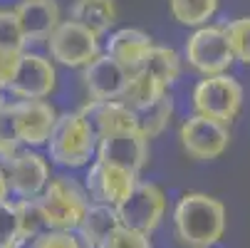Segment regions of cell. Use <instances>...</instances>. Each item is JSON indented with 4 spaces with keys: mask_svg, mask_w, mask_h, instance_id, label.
<instances>
[{
    "mask_svg": "<svg viewBox=\"0 0 250 248\" xmlns=\"http://www.w3.org/2000/svg\"><path fill=\"white\" fill-rule=\"evenodd\" d=\"M94 159L141 174V169L149 164V141L139 132H119V134L102 136L97 139Z\"/></svg>",
    "mask_w": 250,
    "mask_h": 248,
    "instance_id": "13",
    "label": "cell"
},
{
    "mask_svg": "<svg viewBox=\"0 0 250 248\" xmlns=\"http://www.w3.org/2000/svg\"><path fill=\"white\" fill-rule=\"evenodd\" d=\"M20 238V221L15 201L0 203V248H10Z\"/></svg>",
    "mask_w": 250,
    "mask_h": 248,
    "instance_id": "28",
    "label": "cell"
},
{
    "mask_svg": "<svg viewBox=\"0 0 250 248\" xmlns=\"http://www.w3.org/2000/svg\"><path fill=\"white\" fill-rule=\"evenodd\" d=\"M5 176H8V186L10 196L15 199H38L50 176V161L35 149H20L8 164H5Z\"/></svg>",
    "mask_w": 250,
    "mask_h": 248,
    "instance_id": "12",
    "label": "cell"
},
{
    "mask_svg": "<svg viewBox=\"0 0 250 248\" xmlns=\"http://www.w3.org/2000/svg\"><path fill=\"white\" fill-rule=\"evenodd\" d=\"M139 184V174L122 169L117 164H106V161H92L87 174H84V194L89 203H102V206H112L117 208Z\"/></svg>",
    "mask_w": 250,
    "mask_h": 248,
    "instance_id": "9",
    "label": "cell"
},
{
    "mask_svg": "<svg viewBox=\"0 0 250 248\" xmlns=\"http://www.w3.org/2000/svg\"><path fill=\"white\" fill-rule=\"evenodd\" d=\"M57 72L50 57L40 52H20L13 77L8 82V92L18 99H45L55 92Z\"/></svg>",
    "mask_w": 250,
    "mask_h": 248,
    "instance_id": "10",
    "label": "cell"
},
{
    "mask_svg": "<svg viewBox=\"0 0 250 248\" xmlns=\"http://www.w3.org/2000/svg\"><path fill=\"white\" fill-rule=\"evenodd\" d=\"M173 231L184 248H213L226 233V206L216 196L188 191L173 206Z\"/></svg>",
    "mask_w": 250,
    "mask_h": 248,
    "instance_id": "1",
    "label": "cell"
},
{
    "mask_svg": "<svg viewBox=\"0 0 250 248\" xmlns=\"http://www.w3.org/2000/svg\"><path fill=\"white\" fill-rule=\"evenodd\" d=\"M13 201H15V208H18L20 236H40V233L47 231L38 199H13Z\"/></svg>",
    "mask_w": 250,
    "mask_h": 248,
    "instance_id": "26",
    "label": "cell"
},
{
    "mask_svg": "<svg viewBox=\"0 0 250 248\" xmlns=\"http://www.w3.org/2000/svg\"><path fill=\"white\" fill-rule=\"evenodd\" d=\"M15 62H18V55H0V92L8 90V82L13 77Z\"/></svg>",
    "mask_w": 250,
    "mask_h": 248,
    "instance_id": "31",
    "label": "cell"
},
{
    "mask_svg": "<svg viewBox=\"0 0 250 248\" xmlns=\"http://www.w3.org/2000/svg\"><path fill=\"white\" fill-rule=\"evenodd\" d=\"M5 112L20 147L25 149L42 147L57 122V110L45 99H15L5 104Z\"/></svg>",
    "mask_w": 250,
    "mask_h": 248,
    "instance_id": "7",
    "label": "cell"
},
{
    "mask_svg": "<svg viewBox=\"0 0 250 248\" xmlns=\"http://www.w3.org/2000/svg\"><path fill=\"white\" fill-rule=\"evenodd\" d=\"M171 117H173V97H171V92H166L154 104L136 112V129L146 141H151L171 124Z\"/></svg>",
    "mask_w": 250,
    "mask_h": 248,
    "instance_id": "21",
    "label": "cell"
},
{
    "mask_svg": "<svg viewBox=\"0 0 250 248\" xmlns=\"http://www.w3.org/2000/svg\"><path fill=\"white\" fill-rule=\"evenodd\" d=\"M47 159L62 169H82L94 159L97 136L82 112H64L57 114V122L45 141Z\"/></svg>",
    "mask_w": 250,
    "mask_h": 248,
    "instance_id": "2",
    "label": "cell"
},
{
    "mask_svg": "<svg viewBox=\"0 0 250 248\" xmlns=\"http://www.w3.org/2000/svg\"><path fill=\"white\" fill-rule=\"evenodd\" d=\"M10 201V186H8V176H5V166L0 164V203Z\"/></svg>",
    "mask_w": 250,
    "mask_h": 248,
    "instance_id": "32",
    "label": "cell"
},
{
    "mask_svg": "<svg viewBox=\"0 0 250 248\" xmlns=\"http://www.w3.org/2000/svg\"><path fill=\"white\" fill-rule=\"evenodd\" d=\"M151 47H154V40L149 32L139 30V27H119L109 32L104 52L112 60H117L126 72H136V69H141Z\"/></svg>",
    "mask_w": 250,
    "mask_h": 248,
    "instance_id": "16",
    "label": "cell"
},
{
    "mask_svg": "<svg viewBox=\"0 0 250 248\" xmlns=\"http://www.w3.org/2000/svg\"><path fill=\"white\" fill-rule=\"evenodd\" d=\"M38 203L47 231H77L89 208L84 189L67 176H52L45 191L38 196Z\"/></svg>",
    "mask_w": 250,
    "mask_h": 248,
    "instance_id": "3",
    "label": "cell"
},
{
    "mask_svg": "<svg viewBox=\"0 0 250 248\" xmlns=\"http://www.w3.org/2000/svg\"><path fill=\"white\" fill-rule=\"evenodd\" d=\"M80 112L89 122L97 139L109 136V134H119V132H139L136 129V112L129 110L126 104H122L119 99H114V102L89 99Z\"/></svg>",
    "mask_w": 250,
    "mask_h": 248,
    "instance_id": "17",
    "label": "cell"
},
{
    "mask_svg": "<svg viewBox=\"0 0 250 248\" xmlns=\"http://www.w3.org/2000/svg\"><path fill=\"white\" fill-rule=\"evenodd\" d=\"M226 40L230 45L233 60L250 65V15L248 18H235L228 25H223Z\"/></svg>",
    "mask_w": 250,
    "mask_h": 248,
    "instance_id": "24",
    "label": "cell"
},
{
    "mask_svg": "<svg viewBox=\"0 0 250 248\" xmlns=\"http://www.w3.org/2000/svg\"><path fill=\"white\" fill-rule=\"evenodd\" d=\"M196 114L230 124L243 107V87L230 75H213L196 85L193 90Z\"/></svg>",
    "mask_w": 250,
    "mask_h": 248,
    "instance_id": "5",
    "label": "cell"
},
{
    "mask_svg": "<svg viewBox=\"0 0 250 248\" xmlns=\"http://www.w3.org/2000/svg\"><path fill=\"white\" fill-rule=\"evenodd\" d=\"M141 69H146V72L159 80L166 90L181 77V55H178L173 47H164V45H154L151 52L146 55L144 65Z\"/></svg>",
    "mask_w": 250,
    "mask_h": 248,
    "instance_id": "22",
    "label": "cell"
},
{
    "mask_svg": "<svg viewBox=\"0 0 250 248\" xmlns=\"http://www.w3.org/2000/svg\"><path fill=\"white\" fill-rule=\"evenodd\" d=\"M114 228H119L117 208L102 206V203H89L87 214H84V219H82V224L77 228V236L82 238V243L87 248H97Z\"/></svg>",
    "mask_w": 250,
    "mask_h": 248,
    "instance_id": "19",
    "label": "cell"
},
{
    "mask_svg": "<svg viewBox=\"0 0 250 248\" xmlns=\"http://www.w3.org/2000/svg\"><path fill=\"white\" fill-rule=\"evenodd\" d=\"M178 139H181L184 152L196 159V161H213L218 159L228 144H230V129L228 124H221L216 119H208L201 114L188 117L181 129H178Z\"/></svg>",
    "mask_w": 250,
    "mask_h": 248,
    "instance_id": "11",
    "label": "cell"
},
{
    "mask_svg": "<svg viewBox=\"0 0 250 248\" xmlns=\"http://www.w3.org/2000/svg\"><path fill=\"white\" fill-rule=\"evenodd\" d=\"M18 152H20V141H18V136L13 132L8 112L3 110V112H0V164L5 166Z\"/></svg>",
    "mask_w": 250,
    "mask_h": 248,
    "instance_id": "30",
    "label": "cell"
},
{
    "mask_svg": "<svg viewBox=\"0 0 250 248\" xmlns=\"http://www.w3.org/2000/svg\"><path fill=\"white\" fill-rule=\"evenodd\" d=\"M35 248H87L77 231H45L35 238Z\"/></svg>",
    "mask_w": 250,
    "mask_h": 248,
    "instance_id": "29",
    "label": "cell"
},
{
    "mask_svg": "<svg viewBox=\"0 0 250 248\" xmlns=\"http://www.w3.org/2000/svg\"><path fill=\"white\" fill-rule=\"evenodd\" d=\"M25 43H45L52 30L60 25V5L57 0H20L13 8Z\"/></svg>",
    "mask_w": 250,
    "mask_h": 248,
    "instance_id": "15",
    "label": "cell"
},
{
    "mask_svg": "<svg viewBox=\"0 0 250 248\" xmlns=\"http://www.w3.org/2000/svg\"><path fill=\"white\" fill-rule=\"evenodd\" d=\"M45 45L50 60L62 67H87L99 55V38L75 20H60Z\"/></svg>",
    "mask_w": 250,
    "mask_h": 248,
    "instance_id": "8",
    "label": "cell"
},
{
    "mask_svg": "<svg viewBox=\"0 0 250 248\" xmlns=\"http://www.w3.org/2000/svg\"><path fill=\"white\" fill-rule=\"evenodd\" d=\"M5 104H8V102H5V97H3V92H0V112H3V110H5Z\"/></svg>",
    "mask_w": 250,
    "mask_h": 248,
    "instance_id": "33",
    "label": "cell"
},
{
    "mask_svg": "<svg viewBox=\"0 0 250 248\" xmlns=\"http://www.w3.org/2000/svg\"><path fill=\"white\" fill-rule=\"evenodd\" d=\"M168 10L176 23L186 27H203L216 15L218 0H168Z\"/></svg>",
    "mask_w": 250,
    "mask_h": 248,
    "instance_id": "23",
    "label": "cell"
},
{
    "mask_svg": "<svg viewBox=\"0 0 250 248\" xmlns=\"http://www.w3.org/2000/svg\"><path fill=\"white\" fill-rule=\"evenodd\" d=\"M184 55L188 60V65L201 72L203 77H213V75H226V69L235 62L230 45L226 40V32L218 25H203L196 27L184 47Z\"/></svg>",
    "mask_w": 250,
    "mask_h": 248,
    "instance_id": "6",
    "label": "cell"
},
{
    "mask_svg": "<svg viewBox=\"0 0 250 248\" xmlns=\"http://www.w3.org/2000/svg\"><path fill=\"white\" fill-rule=\"evenodd\" d=\"M126 80H129V72L106 52H99L87 67H82L84 92L89 94V99H97V102L122 99Z\"/></svg>",
    "mask_w": 250,
    "mask_h": 248,
    "instance_id": "14",
    "label": "cell"
},
{
    "mask_svg": "<svg viewBox=\"0 0 250 248\" xmlns=\"http://www.w3.org/2000/svg\"><path fill=\"white\" fill-rule=\"evenodd\" d=\"M25 38L20 23L13 10H0V55H20L25 52Z\"/></svg>",
    "mask_w": 250,
    "mask_h": 248,
    "instance_id": "25",
    "label": "cell"
},
{
    "mask_svg": "<svg viewBox=\"0 0 250 248\" xmlns=\"http://www.w3.org/2000/svg\"><path fill=\"white\" fill-rule=\"evenodd\" d=\"M97 248H154L151 236L139 233V231H129L124 226L114 228L109 236H106Z\"/></svg>",
    "mask_w": 250,
    "mask_h": 248,
    "instance_id": "27",
    "label": "cell"
},
{
    "mask_svg": "<svg viewBox=\"0 0 250 248\" xmlns=\"http://www.w3.org/2000/svg\"><path fill=\"white\" fill-rule=\"evenodd\" d=\"M168 90L154 80L146 69H136V72H129V80H126V87L122 92V104H126L129 110L139 112V110H144L149 107V104H154L159 97H164Z\"/></svg>",
    "mask_w": 250,
    "mask_h": 248,
    "instance_id": "20",
    "label": "cell"
},
{
    "mask_svg": "<svg viewBox=\"0 0 250 248\" xmlns=\"http://www.w3.org/2000/svg\"><path fill=\"white\" fill-rule=\"evenodd\" d=\"M69 20L102 38L109 35L117 25V3L114 0H75L69 8Z\"/></svg>",
    "mask_w": 250,
    "mask_h": 248,
    "instance_id": "18",
    "label": "cell"
},
{
    "mask_svg": "<svg viewBox=\"0 0 250 248\" xmlns=\"http://www.w3.org/2000/svg\"><path fill=\"white\" fill-rule=\"evenodd\" d=\"M166 216V194L154 181H139L134 191L117 206L119 226L151 236Z\"/></svg>",
    "mask_w": 250,
    "mask_h": 248,
    "instance_id": "4",
    "label": "cell"
}]
</instances>
